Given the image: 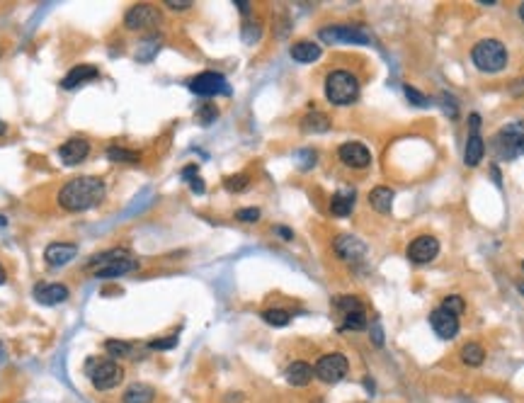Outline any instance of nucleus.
<instances>
[{
  "mask_svg": "<svg viewBox=\"0 0 524 403\" xmlns=\"http://www.w3.org/2000/svg\"><path fill=\"white\" fill-rule=\"evenodd\" d=\"M405 95H408V100L413 102V105H418V107H428L430 105V100L425 98L423 93H418L415 88H410V85H405Z\"/></svg>",
  "mask_w": 524,
  "mask_h": 403,
  "instance_id": "37",
  "label": "nucleus"
},
{
  "mask_svg": "<svg viewBox=\"0 0 524 403\" xmlns=\"http://www.w3.org/2000/svg\"><path fill=\"white\" fill-rule=\"evenodd\" d=\"M165 5L170 10H187V8H192L190 0H165Z\"/></svg>",
  "mask_w": 524,
  "mask_h": 403,
  "instance_id": "40",
  "label": "nucleus"
},
{
  "mask_svg": "<svg viewBox=\"0 0 524 403\" xmlns=\"http://www.w3.org/2000/svg\"><path fill=\"white\" fill-rule=\"evenodd\" d=\"M85 372H88V379L93 381L95 389L100 391L115 389L124 379V369L112 357H90L85 362Z\"/></svg>",
  "mask_w": 524,
  "mask_h": 403,
  "instance_id": "6",
  "label": "nucleus"
},
{
  "mask_svg": "<svg viewBox=\"0 0 524 403\" xmlns=\"http://www.w3.org/2000/svg\"><path fill=\"white\" fill-rule=\"evenodd\" d=\"M175 343H177V338H167V340H153L151 347H153V350H167V347H175Z\"/></svg>",
  "mask_w": 524,
  "mask_h": 403,
  "instance_id": "39",
  "label": "nucleus"
},
{
  "mask_svg": "<svg viewBox=\"0 0 524 403\" xmlns=\"http://www.w3.org/2000/svg\"><path fill=\"white\" fill-rule=\"evenodd\" d=\"M262 321H267L269 326L282 328V326H286L291 321V314H289V311H284V309H267V311H262Z\"/></svg>",
  "mask_w": 524,
  "mask_h": 403,
  "instance_id": "28",
  "label": "nucleus"
},
{
  "mask_svg": "<svg viewBox=\"0 0 524 403\" xmlns=\"http://www.w3.org/2000/svg\"><path fill=\"white\" fill-rule=\"evenodd\" d=\"M90 270H93L95 277L100 279H115V277H124L129 272H134L139 267V262L134 257H129V252L124 248H115L100 252L95 260H90Z\"/></svg>",
  "mask_w": 524,
  "mask_h": 403,
  "instance_id": "3",
  "label": "nucleus"
},
{
  "mask_svg": "<svg viewBox=\"0 0 524 403\" xmlns=\"http://www.w3.org/2000/svg\"><path fill=\"white\" fill-rule=\"evenodd\" d=\"M289 53H291V58L299 63H313L321 58V46H318L316 41H296Z\"/></svg>",
  "mask_w": 524,
  "mask_h": 403,
  "instance_id": "24",
  "label": "nucleus"
},
{
  "mask_svg": "<svg viewBox=\"0 0 524 403\" xmlns=\"http://www.w3.org/2000/svg\"><path fill=\"white\" fill-rule=\"evenodd\" d=\"M347 372H350V362H347V357L340 352L323 354L316 362V367H313V374L321 381H326V384H338L340 379L347 377Z\"/></svg>",
  "mask_w": 524,
  "mask_h": 403,
  "instance_id": "8",
  "label": "nucleus"
},
{
  "mask_svg": "<svg viewBox=\"0 0 524 403\" xmlns=\"http://www.w3.org/2000/svg\"><path fill=\"white\" fill-rule=\"evenodd\" d=\"M187 88L192 90L194 95H202V98H214V95H231V85L229 80L224 78V73L216 71H204L199 76H194Z\"/></svg>",
  "mask_w": 524,
  "mask_h": 403,
  "instance_id": "9",
  "label": "nucleus"
},
{
  "mask_svg": "<svg viewBox=\"0 0 524 403\" xmlns=\"http://www.w3.org/2000/svg\"><path fill=\"white\" fill-rule=\"evenodd\" d=\"M155 399V391L148 384H132L124 391L122 401L124 403H151Z\"/></svg>",
  "mask_w": 524,
  "mask_h": 403,
  "instance_id": "25",
  "label": "nucleus"
},
{
  "mask_svg": "<svg viewBox=\"0 0 524 403\" xmlns=\"http://www.w3.org/2000/svg\"><path fill=\"white\" fill-rule=\"evenodd\" d=\"M75 252H78V248L71 243H51L44 250V260H46V265H51V267H61L73 260Z\"/></svg>",
  "mask_w": 524,
  "mask_h": 403,
  "instance_id": "19",
  "label": "nucleus"
},
{
  "mask_svg": "<svg viewBox=\"0 0 524 403\" xmlns=\"http://www.w3.org/2000/svg\"><path fill=\"white\" fill-rule=\"evenodd\" d=\"M442 309H447L454 316H461L464 309H466V304H464V299L459 297V294H449V297L442 302Z\"/></svg>",
  "mask_w": 524,
  "mask_h": 403,
  "instance_id": "33",
  "label": "nucleus"
},
{
  "mask_svg": "<svg viewBox=\"0 0 524 403\" xmlns=\"http://www.w3.org/2000/svg\"><path fill=\"white\" fill-rule=\"evenodd\" d=\"M90 153V143L85 141V139L75 136V139H68L66 143H63L61 148H58V158H61L63 165H78L83 163L85 158H88Z\"/></svg>",
  "mask_w": 524,
  "mask_h": 403,
  "instance_id": "16",
  "label": "nucleus"
},
{
  "mask_svg": "<svg viewBox=\"0 0 524 403\" xmlns=\"http://www.w3.org/2000/svg\"><path fill=\"white\" fill-rule=\"evenodd\" d=\"M100 73H97L95 66H88V63H80V66L71 68V71L66 73V78L61 80V88L66 90H73V88H80V85H85L88 80H95Z\"/></svg>",
  "mask_w": 524,
  "mask_h": 403,
  "instance_id": "18",
  "label": "nucleus"
},
{
  "mask_svg": "<svg viewBox=\"0 0 524 403\" xmlns=\"http://www.w3.org/2000/svg\"><path fill=\"white\" fill-rule=\"evenodd\" d=\"M393 190L391 187H383V185H379V187H374V190L369 192V204L371 207L376 209L379 214H391V209H393Z\"/></svg>",
  "mask_w": 524,
  "mask_h": 403,
  "instance_id": "23",
  "label": "nucleus"
},
{
  "mask_svg": "<svg viewBox=\"0 0 524 403\" xmlns=\"http://www.w3.org/2000/svg\"><path fill=\"white\" fill-rule=\"evenodd\" d=\"M105 350L110 352L112 359H115V357H127V354L132 352V345H129V343H124V340H107Z\"/></svg>",
  "mask_w": 524,
  "mask_h": 403,
  "instance_id": "30",
  "label": "nucleus"
},
{
  "mask_svg": "<svg viewBox=\"0 0 524 403\" xmlns=\"http://www.w3.org/2000/svg\"><path fill=\"white\" fill-rule=\"evenodd\" d=\"M299 165L301 168H311V165H316V151H311V148H306V151H299Z\"/></svg>",
  "mask_w": 524,
  "mask_h": 403,
  "instance_id": "38",
  "label": "nucleus"
},
{
  "mask_svg": "<svg viewBox=\"0 0 524 403\" xmlns=\"http://www.w3.org/2000/svg\"><path fill=\"white\" fill-rule=\"evenodd\" d=\"M236 5H238L241 13H248V10H250V5H248L245 0H236Z\"/></svg>",
  "mask_w": 524,
  "mask_h": 403,
  "instance_id": "43",
  "label": "nucleus"
},
{
  "mask_svg": "<svg viewBox=\"0 0 524 403\" xmlns=\"http://www.w3.org/2000/svg\"><path fill=\"white\" fill-rule=\"evenodd\" d=\"M284 377H286V381H289L291 386H306L313 377H316V374H313V367L309 362H304V359H296V362H291L289 367H286Z\"/></svg>",
  "mask_w": 524,
  "mask_h": 403,
  "instance_id": "21",
  "label": "nucleus"
},
{
  "mask_svg": "<svg viewBox=\"0 0 524 403\" xmlns=\"http://www.w3.org/2000/svg\"><path fill=\"white\" fill-rule=\"evenodd\" d=\"M522 270H524V262H522Z\"/></svg>",
  "mask_w": 524,
  "mask_h": 403,
  "instance_id": "50",
  "label": "nucleus"
},
{
  "mask_svg": "<svg viewBox=\"0 0 524 403\" xmlns=\"http://www.w3.org/2000/svg\"><path fill=\"white\" fill-rule=\"evenodd\" d=\"M5 224H8V222H5V219H3V217H0V226H5Z\"/></svg>",
  "mask_w": 524,
  "mask_h": 403,
  "instance_id": "47",
  "label": "nucleus"
},
{
  "mask_svg": "<svg viewBox=\"0 0 524 403\" xmlns=\"http://www.w3.org/2000/svg\"><path fill=\"white\" fill-rule=\"evenodd\" d=\"M5 132H8V124H5V122L3 120H0V136H3V134Z\"/></svg>",
  "mask_w": 524,
  "mask_h": 403,
  "instance_id": "45",
  "label": "nucleus"
},
{
  "mask_svg": "<svg viewBox=\"0 0 524 403\" xmlns=\"http://www.w3.org/2000/svg\"><path fill=\"white\" fill-rule=\"evenodd\" d=\"M0 56H3V46H0Z\"/></svg>",
  "mask_w": 524,
  "mask_h": 403,
  "instance_id": "49",
  "label": "nucleus"
},
{
  "mask_svg": "<svg viewBox=\"0 0 524 403\" xmlns=\"http://www.w3.org/2000/svg\"><path fill=\"white\" fill-rule=\"evenodd\" d=\"M102 200H105V182L93 175L73 177L58 190V204L66 212H85L97 207Z\"/></svg>",
  "mask_w": 524,
  "mask_h": 403,
  "instance_id": "1",
  "label": "nucleus"
},
{
  "mask_svg": "<svg viewBox=\"0 0 524 403\" xmlns=\"http://www.w3.org/2000/svg\"><path fill=\"white\" fill-rule=\"evenodd\" d=\"M5 279H8V272H5V267L0 265V284H5Z\"/></svg>",
  "mask_w": 524,
  "mask_h": 403,
  "instance_id": "44",
  "label": "nucleus"
},
{
  "mask_svg": "<svg viewBox=\"0 0 524 403\" xmlns=\"http://www.w3.org/2000/svg\"><path fill=\"white\" fill-rule=\"evenodd\" d=\"M408 260L415 262V265H425V262H432L437 255H440V241L435 236H418L413 243L408 245Z\"/></svg>",
  "mask_w": 524,
  "mask_h": 403,
  "instance_id": "13",
  "label": "nucleus"
},
{
  "mask_svg": "<svg viewBox=\"0 0 524 403\" xmlns=\"http://www.w3.org/2000/svg\"><path fill=\"white\" fill-rule=\"evenodd\" d=\"M216 117H219V107L212 105V102H207V105H202L197 110V120H199V124H204V127L212 124Z\"/></svg>",
  "mask_w": 524,
  "mask_h": 403,
  "instance_id": "31",
  "label": "nucleus"
},
{
  "mask_svg": "<svg viewBox=\"0 0 524 403\" xmlns=\"http://www.w3.org/2000/svg\"><path fill=\"white\" fill-rule=\"evenodd\" d=\"M520 18H522V20H524V3H522V5H520Z\"/></svg>",
  "mask_w": 524,
  "mask_h": 403,
  "instance_id": "46",
  "label": "nucleus"
},
{
  "mask_svg": "<svg viewBox=\"0 0 524 403\" xmlns=\"http://www.w3.org/2000/svg\"><path fill=\"white\" fill-rule=\"evenodd\" d=\"M430 326L442 340H452V338L459 335V316L449 314L447 309H435L430 314Z\"/></svg>",
  "mask_w": 524,
  "mask_h": 403,
  "instance_id": "15",
  "label": "nucleus"
},
{
  "mask_svg": "<svg viewBox=\"0 0 524 403\" xmlns=\"http://www.w3.org/2000/svg\"><path fill=\"white\" fill-rule=\"evenodd\" d=\"M440 102H442V110H445L447 115H449V120H456V117H459V105L454 102L452 95L442 93V95H440Z\"/></svg>",
  "mask_w": 524,
  "mask_h": 403,
  "instance_id": "36",
  "label": "nucleus"
},
{
  "mask_svg": "<svg viewBox=\"0 0 524 403\" xmlns=\"http://www.w3.org/2000/svg\"><path fill=\"white\" fill-rule=\"evenodd\" d=\"M517 287H520V292H522V294H524V284H522V282H520V284H517Z\"/></svg>",
  "mask_w": 524,
  "mask_h": 403,
  "instance_id": "48",
  "label": "nucleus"
},
{
  "mask_svg": "<svg viewBox=\"0 0 524 403\" xmlns=\"http://www.w3.org/2000/svg\"><path fill=\"white\" fill-rule=\"evenodd\" d=\"M333 248H335V252H338L340 260L352 262V265H354V262H362L366 257L364 241H359L357 236H352V234L338 236V238H335V243H333Z\"/></svg>",
  "mask_w": 524,
  "mask_h": 403,
  "instance_id": "12",
  "label": "nucleus"
},
{
  "mask_svg": "<svg viewBox=\"0 0 524 403\" xmlns=\"http://www.w3.org/2000/svg\"><path fill=\"white\" fill-rule=\"evenodd\" d=\"M326 98L335 107H345V105L357 102V98H359L357 76H354L352 71H345V68L331 71L326 78Z\"/></svg>",
  "mask_w": 524,
  "mask_h": 403,
  "instance_id": "2",
  "label": "nucleus"
},
{
  "mask_svg": "<svg viewBox=\"0 0 524 403\" xmlns=\"http://www.w3.org/2000/svg\"><path fill=\"white\" fill-rule=\"evenodd\" d=\"M236 219L243 222V224H255V222H260V209H257V207L238 209V212H236Z\"/></svg>",
  "mask_w": 524,
  "mask_h": 403,
  "instance_id": "35",
  "label": "nucleus"
},
{
  "mask_svg": "<svg viewBox=\"0 0 524 403\" xmlns=\"http://www.w3.org/2000/svg\"><path fill=\"white\" fill-rule=\"evenodd\" d=\"M490 148L500 160H517L524 155V120L500 127L490 141Z\"/></svg>",
  "mask_w": 524,
  "mask_h": 403,
  "instance_id": "4",
  "label": "nucleus"
},
{
  "mask_svg": "<svg viewBox=\"0 0 524 403\" xmlns=\"http://www.w3.org/2000/svg\"><path fill=\"white\" fill-rule=\"evenodd\" d=\"M274 231H277L279 238H284V241H291V238H294V231L286 229V226H274Z\"/></svg>",
  "mask_w": 524,
  "mask_h": 403,
  "instance_id": "42",
  "label": "nucleus"
},
{
  "mask_svg": "<svg viewBox=\"0 0 524 403\" xmlns=\"http://www.w3.org/2000/svg\"><path fill=\"white\" fill-rule=\"evenodd\" d=\"M335 311L340 314V331H364L366 328V309L357 297H338L333 302Z\"/></svg>",
  "mask_w": 524,
  "mask_h": 403,
  "instance_id": "7",
  "label": "nucleus"
},
{
  "mask_svg": "<svg viewBox=\"0 0 524 403\" xmlns=\"http://www.w3.org/2000/svg\"><path fill=\"white\" fill-rule=\"evenodd\" d=\"M34 299L39 304H44V306L61 304V302H66V299H68V287H66V284H46V282H41V284H37V287H34Z\"/></svg>",
  "mask_w": 524,
  "mask_h": 403,
  "instance_id": "17",
  "label": "nucleus"
},
{
  "mask_svg": "<svg viewBox=\"0 0 524 403\" xmlns=\"http://www.w3.org/2000/svg\"><path fill=\"white\" fill-rule=\"evenodd\" d=\"M248 182H250V177L241 173V175L226 177V180H224V187H226L229 192H241V190H245V187H248Z\"/></svg>",
  "mask_w": 524,
  "mask_h": 403,
  "instance_id": "34",
  "label": "nucleus"
},
{
  "mask_svg": "<svg viewBox=\"0 0 524 403\" xmlns=\"http://www.w3.org/2000/svg\"><path fill=\"white\" fill-rule=\"evenodd\" d=\"M483 155H485L483 136H480L478 132H471L468 134L466 148H464V163H466L468 168H476V165H480V160H483Z\"/></svg>",
  "mask_w": 524,
  "mask_h": 403,
  "instance_id": "20",
  "label": "nucleus"
},
{
  "mask_svg": "<svg viewBox=\"0 0 524 403\" xmlns=\"http://www.w3.org/2000/svg\"><path fill=\"white\" fill-rule=\"evenodd\" d=\"M338 158L343 160L347 168H354V170H362V168H366V165L371 163L369 148H366L364 143H357V141L343 143V146L338 148Z\"/></svg>",
  "mask_w": 524,
  "mask_h": 403,
  "instance_id": "14",
  "label": "nucleus"
},
{
  "mask_svg": "<svg viewBox=\"0 0 524 403\" xmlns=\"http://www.w3.org/2000/svg\"><path fill=\"white\" fill-rule=\"evenodd\" d=\"M301 127H304V132H328L331 129V120L323 112H311V115L304 117Z\"/></svg>",
  "mask_w": 524,
  "mask_h": 403,
  "instance_id": "27",
  "label": "nucleus"
},
{
  "mask_svg": "<svg viewBox=\"0 0 524 403\" xmlns=\"http://www.w3.org/2000/svg\"><path fill=\"white\" fill-rule=\"evenodd\" d=\"M371 340H374V345H383V333H381V326L379 324H374L371 326Z\"/></svg>",
  "mask_w": 524,
  "mask_h": 403,
  "instance_id": "41",
  "label": "nucleus"
},
{
  "mask_svg": "<svg viewBox=\"0 0 524 403\" xmlns=\"http://www.w3.org/2000/svg\"><path fill=\"white\" fill-rule=\"evenodd\" d=\"M471 61L483 73H500L507 66V49L500 39H480L471 49Z\"/></svg>",
  "mask_w": 524,
  "mask_h": 403,
  "instance_id": "5",
  "label": "nucleus"
},
{
  "mask_svg": "<svg viewBox=\"0 0 524 403\" xmlns=\"http://www.w3.org/2000/svg\"><path fill=\"white\" fill-rule=\"evenodd\" d=\"M354 202H357V197H354L352 190L335 192L333 200H331V214H333V217H340V219L350 217V214H352V209H354Z\"/></svg>",
  "mask_w": 524,
  "mask_h": 403,
  "instance_id": "22",
  "label": "nucleus"
},
{
  "mask_svg": "<svg viewBox=\"0 0 524 403\" xmlns=\"http://www.w3.org/2000/svg\"><path fill=\"white\" fill-rule=\"evenodd\" d=\"M107 158L117 160V163H136L139 153L136 151H129V148H120V146H112L107 148Z\"/></svg>",
  "mask_w": 524,
  "mask_h": 403,
  "instance_id": "29",
  "label": "nucleus"
},
{
  "mask_svg": "<svg viewBox=\"0 0 524 403\" xmlns=\"http://www.w3.org/2000/svg\"><path fill=\"white\" fill-rule=\"evenodd\" d=\"M461 359H464V364H468V367H480L485 359V350L478 345V343H466V345L461 347Z\"/></svg>",
  "mask_w": 524,
  "mask_h": 403,
  "instance_id": "26",
  "label": "nucleus"
},
{
  "mask_svg": "<svg viewBox=\"0 0 524 403\" xmlns=\"http://www.w3.org/2000/svg\"><path fill=\"white\" fill-rule=\"evenodd\" d=\"M318 37H321V41H326V44H369V34L352 25L323 27V30L318 32Z\"/></svg>",
  "mask_w": 524,
  "mask_h": 403,
  "instance_id": "10",
  "label": "nucleus"
},
{
  "mask_svg": "<svg viewBox=\"0 0 524 403\" xmlns=\"http://www.w3.org/2000/svg\"><path fill=\"white\" fill-rule=\"evenodd\" d=\"M163 23V15H160L158 8H153V5H134L132 10L127 13V18H124V25H127V30H153L155 25Z\"/></svg>",
  "mask_w": 524,
  "mask_h": 403,
  "instance_id": "11",
  "label": "nucleus"
},
{
  "mask_svg": "<svg viewBox=\"0 0 524 403\" xmlns=\"http://www.w3.org/2000/svg\"><path fill=\"white\" fill-rule=\"evenodd\" d=\"M182 177H185L187 182H190V187L197 195H202L204 192V182H202V177L197 175V165H187L185 170H182Z\"/></svg>",
  "mask_w": 524,
  "mask_h": 403,
  "instance_id": "32",
  "label": "nucleus"
}]
</instances>
